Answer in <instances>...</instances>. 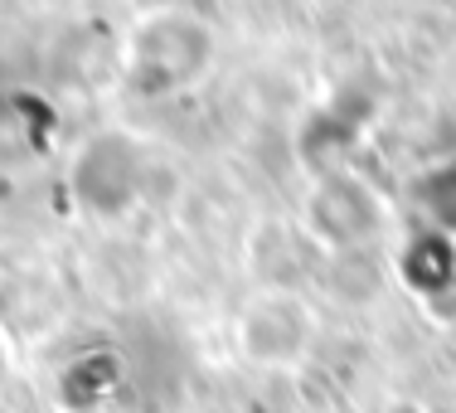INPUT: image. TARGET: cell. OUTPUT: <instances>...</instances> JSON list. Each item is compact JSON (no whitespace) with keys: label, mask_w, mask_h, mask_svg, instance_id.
I'll list each match as a JSON object with an SVG mask.
<instances>
[{"label":"cell","mask_w":456,"mask_h":413,"mask_svg":"<svg viewBox=\"0 0 456 413\" xmlns=\"http://www.w3.org/2000/svg\"><path fill=\"white\" fill-rule=\"evenodd\" d=\"M204 59H209V29L190 15H156L132 39V69L141 88L151 93L194 78L204 69Z\"/></svg>","instance_id":"6da1fadb"},{"label":"cell","mask_w":456,"mask_h":413,"mask_svg":"<svg viewBox=\"0 0 456 413\" xmlns=\"http://www.w3.org/2000/svg\"><path fill=\"white\" fill-rule=\"evenodd\" d=\"M243 355L257 365H291L311 345V311L287 292H267L243 311Z\"/></svg>","instance_id":"7a4b0ae2"}]
</instances>
